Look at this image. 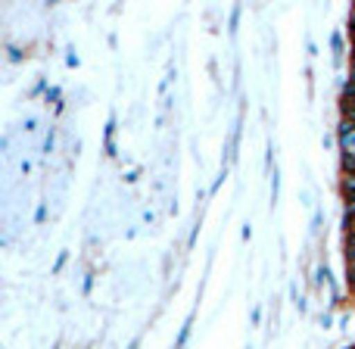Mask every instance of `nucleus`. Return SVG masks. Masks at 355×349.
<instances>
[{"label": "nucleus", "mask_w": 355, "mask_h": 349, "mask_svg": "<svg viewBox=\"0 0 355 349\" xmlns=\"http://www.w3.org/2000/svg\"><path fill=\"white\" fill-rule=\"evenodd\" d=\"M355 262V231L346 234V265Z\"/></svg>", "instance_id": "f257e3e1"}, {"label": "nucleus", "mask_w": 355, "mask_h": 349, "mask_svg": "<svg viewBox=\"0 0 355 349\" xmlns=\"http://www.w3.org/2000/svg\"><path fill=\"white\" fill-rule=\"evenodd\" d=\"M346 287H349V293L355 296V262L346 265Z\"/></svg>", "instance_id": "f03ea898"}, {"label": "nucleus", "mask_w": 355, "mask_h": 349, "mask_svg": "<svg viewBox=\"0 0 355 349\" xmlns=\"http://www.w3.org/2000/svg\"><path fill=\"white\" fill-rule=\"evenodd\" d=\"M349 66H355V41H352V56H349Z\"/></svg>", "instance_id": "7ed1b4c3"}, {"label": "nucleus", "mask_w": 355, "mask_h": 349, "mask_svg": "<svg viewBox=\"0 0 355 349\" xmlns=\"http://www.w3.org/2000/svg\"><path fill=\"white\" fill-rule=\"evenodd\" d=\"M349 31H352V37H355V12H352V22H349Z\"/></svg>", "instance_id": "20e7f679"}, {"label": "nucleus", "mask_w": 355, "mask_h": 349, "mask_svg": "<svg viewBox=\"0 0 355 349\" xmlns=\"http://www.w3.org/2000/svg\"><path fill=\"white\" fill-rule=\"evenodd\" d=\"M352 349H355V346H352Z\"/></svg>", "instance_id": "39448f33"}]
</instances>
